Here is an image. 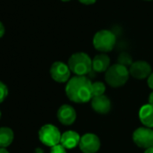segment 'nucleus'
<instances>
[{
	"mask_svg": "<svg viewBox=\"0 0 153 153\" xmlns=\"http://www.w3.org/2000/svg\"><path fill=\"white\" fill-rule=\"evenodd\" d=\"M65 92L70 101L85 104L93 98L92 82L87 76H75L67 82Z\"/></svg>",
	"mask_w": 153,
	"mask_h": 153,
	"instance_id": "1",
	"label": "nucleus"
},
{
	"mask_svg": "<svg viewBox=\"0 0 153 153\" xmlns=\"http://www.w3.org/2000/svg\"><path fill=\"white\" fill-rule=\"evenodd\" d=\"M130 72L127 67L119 63L110 66L105 74V80L111 88H117L126 84L129 79Z\"/></svg>",
	"mask_w": 153,
	"mask_h": 153,
	"instance_id": "2",
	"label": "nucleus"
},
{
	"mask_svg": "<svg viewBox=\"0 0 153 153\" xmlns=\"http://www.w3.org/2000/svg\"><path fill=\"white\" fill-rule=\"evenodd\" d=\"M68 65L75 76H86L92 70V59L85 52H76L68 59Z\"/></svg>",
	"mask_w": 153,
	"mask_h": 153,
	"instance_id": "3",
	"label": "nucleus"
},
{
	"mask_svg": "<svg viewBox=\"0 0 153 153\" xmlns=\"http://www.w3.org/2000/svg\"><path fill=\"white\" fill-rule=\"evenodd\" d=\"M116 43V37L114 33L109 30L98 31L93 38V45L96 50L101 52L111 51Z\"/></svg>",
	"mask_w": 153,
	"mask_h": 153,
	"instance_id": "4",
	"label": "nucleus"
},
{
	"mask_svg": "<svg viewBox=\"0 0 153 153\" xmlns=\"http://www.w3.org/2000/svg\"><path fill=\"white\" fill-rule=\"evenodd\" d=\"M39 139L42 143L51 148L60 143L61 133L55 125L45 124L39 131Z\"/></svg>",
	"mask_w": 153,
	"mask_h": 153,
	"instance_id": "5",
	"label": "nucleus"
},
{
	"mask_svg": "<svg viewBox=\"0 0 153 153\" xmlns=\"http://www.w3.org/2000/svg\"><path fill=\"white\" fill-rule=\"evenodd\" d=\"M132 140L136 146L147 149L153 146V130L147 127H139L132 133Z\"/></svg>",
	"mask_w": 153,
	"mask_h": 153,
	"instance_id": "6",
	"label": "nucleus"
},
{
	"mask_svg": "<svg viewBox=\"0 0 153 153\" xmlns=\"http://www.w3.org/2000/svg\"><path fill=\"white\" fill-rule=\"evenodd\" d=\"M70 73L68 65L61 61L54 62L50 68L51 76L58 83H67L70 79Z\"/></svg>",
	"mask_w": 153,
	"mask_h": 153,
	"instance_id": "7",
	"label": "nucleus"
},
{
	"mask_svg": "<svg viewBox=\"0 0 153 153\" xmlns=\"http://www.w3.org/2000/svg\"><path fill=\"white\" fill-rule=\"evenodd\" d=\"M101 146L100 139L94 133H85L81 136L79 147L83 153H97Z\"/></svg>",
	"mask_w": 153,
	"mask_h": 153,
	"instance_id": "8",
	"label": "nucleus"
},
{
	"mask_svg": "<svg viewBox=\"0 0 153 153\" xmlns=\"http://www.w3.org/2000/svg\"><path fill=\"white\" fill-rule=\"evenodd\" d=\"M130 75L136 79H148L152 73L151 66L144 60L134 61L129 68Z\"/></svg>",
	"mask_w": 153,
	"mask_h": 153,
	"instance_id": "9",
	"label": "nucleus"
},
{
	"mask_svg": "<svg viewBox=\"0 0 153 153\" xmlns=\"http://www.w3.org/2000/svg\"><path fill=\"white\" fill-rule=\"evenodd\" d=\"M57 118L63 125H72L76 119V113L73 106L69 105H62L57 112Z\"/></svg>",
	"mask_w": 153,
	"mask_h": 153,
	"instance_id": "10",
	"label": "nucleus"
},
{
	"mask_svg": "<svg viewBox=\"0 0 153 153\" xmlns=\"http://www.w3.org/2000/svg\"><path fill=\"white\" fill-rule=\"evenodd\" d=\"M91 107L97 114H105L110 112L112 105L110 99L106 96L102 95L98 97H94L91 99Z\"/></svg>",
	"mask_w": 153,
	"mask_h": 153,
	"instance_id": "11",
	"label": "nucleus"
},
{
	"mask_svg": "<svg viewBox=\"0 0 153 153\" xmlns=\"http://www.w3.org/2000/svg\"><path fill=\"white\" fill-rule=\"evenodd\" d=\"M79 134L75 131H67L61 134L60 144L67 149H71L79 146L80 141Z\"/></svg>",
	"mask_w": 153,
	"mask_h": 153,
	"instance_id": "12",
	"label": "nucleus"
},
{
	"mask_svg": "<svg viewBox=\"0 0 153 153\" xmlns=\"http://www.w3.org/2000/svg\"><path fill=\"white\" fill-rule=\"evenodd\" d=\"M110 68V58L105 53L96 55L92 59V70L97 73L106 72Z\"/></svg>",
	"mask_w": 153,
	"mask_h": 153,
	"instance_id": "13",
	"label": "nucleus"
},
{
	"mask_svg": "<svg viewBox=\"0 0 153 153\" xmlns=\"http://www.w3.org/2000/svg\"><path fill=\"white\" fill-rule=\"evenodd\" d=\"M139 119L147 128H153V105L147 104L140 107L139 111Z\"/></svg>",
	"mask_w": 153,
	"mask_h": 153,
	"instance_id": "14",
	"label": "nucleus"
},
{
	"mask_svg": "<svg viewBox=\"0 0 153 153\" xmlns=\"http://www.w3.org/2000/svg\"><path fill=\"white\" fill-rule=\"evenodd\" d=\"M14 140V131L8 127L0 128V148L6 149Z\"/></svg>",
	"mask_w": 153,
	"mask_h": 153,
	"instance_id": "15",
	"label": "nucleus"
},
{
	"mask_svg": "<svg viewBox=\"0 0 153 153\" xmlns=\"http://www.w3.org/2000/svg\"><path fill=\"white\" fill-rule=\"evenodd\" d=\"M92 91H93V97L105 95V85L103 82L97 81L92 83Z\"/></svg>",
	"mask_w": 153,
	"mask_h": 153,
	"instance_id": "16",
	"label": "nucleus"
},
{
	"mask_svg": "<svg viewBox=\"0 0 153 153\" xmlns=\"http://www.w3.org/2000/svg\"><path fill=\"white\" fill-rule=\"evenodd\" d=\"M118 63L125 67H128V66L131 67V65L133 62L131 61V57L127 52H122L118 57Z\"/></svg>",
	"mask_w": 153,
	"mask_h": 153,
	"instance_id": "17",
	"label": "nucleus"
},
{
	"mask_svg": "<svg viewBox=\"0 0 153 153\" xmlns=\"http://www.w3.org/2000/svg\"><path fill=\"white\" fill-rule=\"evenodd\" d=\"M7 95H8L7 87L3 82L0 81V104H1L6 99Z\"/></svg>",
	"mask_w": 153,
	"mask_h": 153,
	"instance_id": "18",
	"label": "nucleus"
},
{
	"mask_svg": "<svg viewBox=\"0 0 153 153\" xmlns=\"http://www.w3.org/2000/svg\"><path fill=\"white\" fill-rule=\"evenodd\" d=\"M50 153H67V151H66V149L59 143L58 145L51 147Z\"/></svg>",
	"mask_w": 153,
	"mask_h": 153,
	"instance_id": "19",
	"label": "nucleus"
},
{
	"mask_svg": "<svg viewBox=\"0 0 153 153\" xmlns=\"http://www.w3.org/2000/svg\"><path fill=\"white\" fill-rule=\"evenodd\" d=\"M147 83H148V86L150 89L153 90V72L149 75V76L148 78V80H147Z\"/></svg>",
	"mask_w": 153,
	"mask_h": 153,
	"instance_id": "20",
	"label": "nucleus"
},
{
	"mask_svg": "<svg viewBox=\"0 0 153 153\" xmlns=\"http://www.w3.org/2000/svg\"><path fill=\"white\" fill-rule=\"evenodd\" d=\"M80 3H82L83 5H93L97 2V0H79Z\"/></svg>",
	"mask_w": 153,
	"mask_h": 153,
	"instance_id": "21",
	"label": "nucleus"
},
{
	"mask_svg": "<svg viewBox=\"0 0 153 153\" xmlns=\"http://www.w3.org/2000/svg\"><path fill=\"white\" fill-rule=\"evenodd\" d=\"M5 32H6V30H5V26H4V25H3L1 22H0V38H2V37L4 36Z\"/></svg>",
	"mask_w": 153,
	"mask_h": 153,
	"instance_id": "22",
	"label": "nucleus"
},
{
	"mask_svg": "<svg viewBox=\"0 0 153 153\" xmlns=\"http://www.w3.org/2000/svg\"><path fill=\"white\" fill-rule=\"evenodd\" d=\"M149 104L151 105H153V91L149 96Z\"/></svg>",
	"mask_w": 153,
	"mask_h": 153,
	"instance_id": "23",
	"label": "nucleus"
},
{
	"mask_svg": "<svg viewBox=\"0 0 153 153\" xmlns=\"http://www.w3.org/2000/svg\"><path fill=\"white\" fill-rule=\"evenodd\" d=\"M144 153H153V146L149 148V149H145Z\"/></svg>",
	"mask_w": 153,
	"mask_h": 153,
	"instance_id": "24",
	"label": "nucleus"
},
{
	"mask_svg": "<svg viewBox=\"0 0 153 153\" xmlns=\"http://www.w3.org/2000/svg\"><path fill=\"white\" fill-rule=\"evenodd\" d=\"M0 153H9V152L4 148H0Z\"/></svg>",
	"mask_w": 153,
	"mask_h": 153,
	"instance_id": "25",
	"label": "nucleus"
},
{
	"mask_svg": "<svg viewBox=\"0 0 153 153\" xmlns=\"http://www.w3.org/2000/svg\"><path fill=\"white\" fill-rule=\"evenodd\" d=\"M61 1H63V2H68V1H70V0H61Z\"/></svg>",
	"mask_w": 153,
	"mask_h": 153,
	"instance_id": "26",
	"label": "nucleus"
},
{
	"mask_svg": "<svg viewBox=\"0 0 153 153\" xmlns=\"http://www.w3.org/2000/svg\"><path fill=\"white\" fill-rule=\"evenodd\" d=\"M0 118H1V111H0Z\"/></svg>",
	"mask_w": 153,
	"mask_h": 153,
	"instance_id": "27",
	"label": "nucleus"
},
{
	"mask_svg": "<svg viewBox=\"0 0 153 153\" xmlns=\"http://www.w3.org/2000/svg\"><path fill=\"white\" fill-rule=\"evenodd\" d=\"M146 1H150V0H146Z\"/></svg>",
	"mask_w": 153,
	"mask_h": 153,
	"instance_id": "28",
	"label": "nucleus"
}]
</instances>
